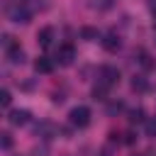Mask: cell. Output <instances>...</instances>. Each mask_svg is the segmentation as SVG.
Returning <instances> with one entry per match:
<instances>
[{
    "label": "cell",
    "instance_id": "1",
    "mask_svg": "<svg viewBox=\"0 0 156 156\" xmlns=\"http://www.w3.org/2000/svg\"><path fill=\"white\" fill-rule=\"evenodd\" d=\"M7 17H10L12 22H22V24H27L29 17H32V10H29L24 2H15V5L7 7Z\"/></svg>",
    "mask_w": 156,
    "mask_h": 156
},
{
    "label": "cell",
    "instance_id": "2",
    "mask_svg": "<svg viewBox=\"0 0 156 156\" xmlns=\"http://www.w3.org/2000/svg\"><path fill=\"white\" fill-rule=\"evenodd\" d=\"M68 119H71V124L73 127H88L90 124V110L85 107V105H78V107H73L71 112H68Z\"/></svg>",
    "mask_w": 156,
    "mask_h": 156
},
{
    "label": "cell",
    "instance_id": "3",
    "mask_svg": "<svg viewBox=\"0 0 156 156\" xmlns=\"http://www.w3.org/2000/svg\"><path fill=\"white\" fill-rule=\"evenodd\" d=\"M56 58H58L61 66H71L73 58H76V49H73V44H61L58 51H56Z\"/></svg>",
    "mask_w": 156,
    "mask_h": 156
},
{
    "label": "cell",
    "instance_id": "4",
    "mask_svg": "<svg viewBox=\"0 0 156 156\" xmlns=\"http://www.w3.org/2000/svg\"><path fill=\"white\" fill-rule=\"evenodd\" d=\"M117 80H119V71H117L115 66H102V68H100V83H102V85L110 88V85H115Z\"/></svg>",
    "mask_w": 156,
    "mask_h": 156
},
{
    "label": "cell",
    "instance_id": "5",
    "mask_svg": "<svg viewBox=\"0 0 156 156\" xmlns=\"http://www.w3.org/2000/svg\"><path fill=\"white\" fill-rule=\"evenodd\" d=\"M102 46H105V51H117L119 49V37L115 34V32H107L105 37H102Z\"/></svg>",
    "mask_w": 156,
    "mask_h": 156
},
{
    "label": "cell",
    "instance_id": "6",
    "mask_svg": "<svg viewBox=\"0 0 156 156\" xmlns=\"http://www.w3.org/2000/svg\"><path fill=\"white\" fill-rule=\"evenodd\" d=\"M34 71H37V73H51V71H54V61H51L49 56H39V58L34 61Z\"/></svg>",
    "mask_w": 156,
    "mask_h": 156
},
{
    "label": "cell",
    "instance_id": "7",
    "mask_svg": "<svg viewBox=\"0 0 156 156\" xmlns=\"http://www.w3.org/2000/svg\"><path fill=\"white\" fill-rule=\"evenodd\" d=\"M10 124H15V127H20V124H27V119H29V112L27 110H15V112H10Z\"/></svg>",
    "mask_w": 156,
    "mask_h": 156
},
{
    "label": "cell",
    "instance_id": "8",
    "mask_svg": "<svg viewBox=\"0 0 156 156\" xmlns=\"http://www.w3.org/2000/svg\"><path fill=\"white\" fill-rule=\"evenodd\" d=\"M51 39H54V29L51 27H44V29H39V34H37V41L46 49V46H51Z\"/></svg>",
    "mask_w": 156,
    "mask_h": 156
},
{
    "label": "cell",
    "instance_id": "9",
    "mask_svg": "<svg viewBox=\"0 0 156 156\" xmlns=\"http://www.w3.org/2000/svg\"><path fill=\"white\" fill-rule=\"evenodd\" d=\"M7 56H10V61H12V63H22V61H24V51H22L20 46L10 49V51H7Z\"/></svg>",
    "mask_w": 156,
    "mask_h": 156
},
{
    "label": "cell",
    "instance_id": "10",
    "mask_svg": "<svg viewBox=\"0 0 156 156\" xmlns=\"http://www.w3.org/2000/svg\"><path fill=\"white\" fill-rule=\"evenodd\" d=\"M132 90H139V93L146 90V80H144V76H134V78H132Z\"/></svg>",
    "mask_w": 156,
    "mask_h": 156
},
{
    "label": "cell",
    "instance_id": "11",
    "mask_svg": "<svg viewBox=\"0 0 156 156\" xmlns=\"http://www.w3.org/2000/svg\"><path fill=\"white\" fill-rule=\"evenodd\" d=\"M80 37L88 39V41H93V39H98V29H95V27H83V29H80Z\"/></svg>",
    "mask_w": 156,
    "mask_h": 156
},
{
    "label": "cell",
    "instance_id": "12",
    "mask_svg": "<svg viewBox=\"0 0 156 156\" xmlns=\"http://www.w3.org/2000/svg\"><path fill=\"white\" fill-rule=\"evenodd\" d=\"M129 122H144V110L139 107V110H132L129 112Z\"/></svg>",
    "mask_w": 156,
    "mask_h": 156
},
{
    "label": "cell",
    "instance_id": "13",
    "mask_svg": "<svg viewBox=\"0 0 156 156\" xmlns=\"http://www.w3.org/2000/svg\"><path fill=\"white\" fill-rule=\"evenodd\" d=\"M146 134H149V136H156V117L146 119Z\"/></svg>",
    "mask_w": 156,
    "mask_h": 156
},
{
    "label": "cell",
    "instance_id": "14",
    "mask_svg": "<svg viewBox=\"0 0 156 156\" xmlns=\"http://www.w3.org/2000/svg\"><path fill=\"white\" fill-rule=\"evenodd\" d=\"M10 100H12L10 90H2V93H0V105H2V107H10Z\"/></svg>",
    "mask_w": 156,
    "mask_h": 156
},
{
    "label": "cell",
    "instance_id": "15",
    "mask_svg": "<svg viewBox=\"0 0 156 156\" xmlns=\"http://www.w3.org/2000/svg\"><path fill=\"white\" fill-rule=\"evenodd\" d=\"M10 146H12V136L5 132V134H2V149H10Z\"/></svg>",
    "mask_w": 156,
    "mask_h": 156
},
{
    "label": "cell",
    "instance_id": "16",
    "mask_svg": "<svg viewBox=\"0 0 156 156\" xmlns=\"http://www.w3.org/2000/svg\"><path fill=\"white\" fill-rule=\"evenodd\" d=\"M122 110V102H115V105H110V115H115V112H119Z\"/></svg>",
    "mask_w": 156,
    "mask_h": 156
},
{
    "label": "cell",
    "instance_id": "17",
    "mask_svg": "<svg viewBox=\"0 0 156 156\" xmlns=\"http://www.w3.org/2000/svg\"><path fill=\"white\" fill-rule=\"evenodd\" d=\"M151 12H154V17H156V0H151Z\"/></svg>",
    "mask_w": 156,
    "mask_h": 156
}]
</instances>
